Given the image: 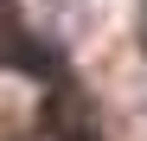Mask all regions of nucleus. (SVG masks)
<instances>
[{
	"label": "nucleus",
	"mask_w": 147,
	"mask_h": 141,
	"mask_svg": "<svg viewBox=\"0 0 147 141\" xmlns=\"http://www.w3.org/2000/svg\"><path fill=\"white\" fill-rule=\"evenodd\" d=\"M0 58L19 70H38V77H58V52H45L38 39H0Z\"/></svg>",
	"instance_id": "1"
}]
</instances>
